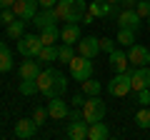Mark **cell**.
<instances>
[{
	"label": "cell",
	"mask_w": 150,
	"mask_h": 140,
	"mask_svg": "<svg viewBox=\"0 0 150 140\" xmlns=\"http://www.w3.org/2000/svg\"><path fill=\"white\" fill-rule=\"evenodd\" d=\"M35 80H38V88H40V93H43L45 98H58V95H63V93L68 90V80H65V75L58 68L40 70V75H38Z\"/></svg>",
	"instance_id": "6da1fadb"
},
{
	"label": "cell",
	"mask_w": 150,
	"mask_h": 140,
	"mask_svg": "<svg viewBox=\"0 0 150 140\" xmlns=\"http://www.w3.org/2000/svg\"><path fill=\"white\" fill-rule=\"evenodd\" d=\"M55 13H58L60 23H80L88 13V5L85 0H58Z\"/></svg>",
	"instance_id": "7a4b0ae2"
},
{
	"label": "cell",
	"mask_w": 150,
	"mask_h": 140,
	"mask_svg": "<svg viewBox=\"0 0 150 140\" xmlns=\"http://www.w3.org/2000/svg\"><path fill=\"white\" fill-rule=\"evenodd\" d=\"M105 113H108V105L100 95H90L83 105V118L88 123H98V120H105Z\"/></svg>",
	"instance_id": "3957f363"
},
{
	"label": "cell",
	"mask_w": 150,
	"mask_h": 140,
	"mask_svg": "<svg viewBox=\"0 0 150 140\" xmlns=\"http://www.w3.org/2000/svg\"><path fill=\"white\" fill-rule=\"evenodd\" d=\"M70 75H73V80H78V83L93 78V60L85 58V55H75V58L70 60Z\"/></svg>",
	"instance_id": "277c9868"
},
{
	"label": "cell",
	"mask_w": 150,
	"mask_h": 140,
	"mask_svg": "<svg viewBox=\"0 0 150 140\" xmlns=\"http://www.w3.org/2000/svg\"><path fill=\"white\" fill-rule=\"evenodd\" d=\"M108 93L115 95V98L130 95V93H133V85H130V70L128 73H115V78L108 83Z\"/></svg>",
	"instance_id": "5b68a950"
},
{
	"label": "cell",
	"mask_w": 150,
	"mask_h": 140,
	"mask_svg": "<svg viewBox=\"0 0 150 140\" xmlns=\"http://www.w3.org/2000/svg\"><path fill=\"white\" fill-rule=\"evenodd\" d=\"M40 48H43V40H40V35H23L20 40H18V53L23 55V58H38V53H40Z\"/></svg>",
	"instance_id": "8992f818"
},
{
	"label": "cell",
	"mask_w": 150,
	"mask_h": 140,
	"mask_svg": "<svg viewBox=\"0 0 150 140\" xmlns=\"http://www.w3.org/2000/svg\"><path fill=\"white\" fill-rule=\"evenodd\" d=\"M128 60H130V68H145L150 63V50L145 45H138L133 43L128 48Z\"/></svg>",
	"instance_id": "52a82bcc"
},
{
	"label": "cell",
	"mask_w": 150,
	"mask_h": 140,
	"mask_svg": "<svg viewBox=\"0 0 150 140\" xmlns=\"http://www.w3.org/2000/svg\"><path fill=\"white\" fill-rule=\"evenodd\" d=\"M130 85H133V93L150 88V65H145V68H133V70H130Z\"/></svg>",
	"instance_id": "ba28073f"
},
{
	"label": "cell",
	"mask_w": 150,
	"mask_h": 140,
	"mask_svg": "<svg viewBox=\"0 0 150 140\" xmlns=\"http://www.w3.org/2000/svg\"><path fill=\"white\" fill-rule=\"evenodd\" d=\"M118 28H130V30L138 33L140 28H143V18L138 15L135 8H125V10L118 15Z\"/></svg>",
	"instance_id": "9c48e42d"
},
{
	"label": "cell",
	"mask_w": 150,
	"mask_h": 140,
	"mask_svg": "<svg viewBox=\"0 0 150 140\" xmlns=\"http://www.w3.org/2000/svg\"><path fill=\"white\" fill-rule=\"evenodd\" d=\"M38 8H40V3H38V0H15L13 10H15V15H18V18H23V20L33 23V18H35Z\"/></svg>",
	"instance_id": "30bf717a"
},
{
	"label": "cell",
	"mask_w": 150,
	"mask_h": 140,
	"mask_svg": "<svg viewBox=\"0 0 150 140\" xmlns=\"http://www.w3.org/2000/svg\"><path fill=\"white\" fill-rule=\"evenodd\" d=\"M100 53V38H95V35H85V38L78 40V55H85V58H95V55Z\"/></svg>",
	"instance_id": "8fae6325"
},
{
	"label": "cell",
	"mask_w": 150,
	"mask_h": 140,
	"mask_svg": "<svg viewBox=\"0 0 150 140\" xmlns=\"http://www.w3.org/2000/svg\"><path fill=\"white\" fill-rule=\"evenodd\" d=\"M58 23H60V18H58V13H55V8H43V10H38L35 18H33V25H35L38 30H43V28H48V25H58Z\"/></svg>",
	"instance_id": "7c38bea8"
},
{
	"label": "cell",
	"mask_w": 150,
	"mask_h": 140,
	"mask_svg": "<svg viewBox=\"0 0 150 140\" xmlns=\"http://www.w3.org/2000/svg\"><path fill=\"white\" fill-rule=\"evenodd\" d=\"M48 113H50V118H53V120H65V118L70 115V105L63 100V95L50 98V103H48Z\"/></svg>",
	"instance_id": "4fadbf2b"
},
{
	"label": "cell",
	"mask_w": 150,
	"mask_h": 140,
	"mask_svg": "<svg viewBox=\"0 0 150 140\" xmlns=\"http://www.w3.org/2000/svg\"><path fill=\"white\" fill-rule=\"evenodd\" d=\"M83 38L80 33V23H65L63 28H60V40L68 45H78V40Z\"/></svg>",
	"instance_id": "5bb4252c"
},
{
	"label": "cell",
	"mask_w": 150,
	"mask_h": 140,
	"mask_svg": "<svg viewBox=\"0 0 150 140\" xmlns=\"http://www.w3.org/2000/svg\"><path fill=\"white\" fill-rule=\"evenodd\" d=\"M88 128H90V123H88L85 118L73 120V123H68V130H65V135H68L70 140H85V138H88Z\"/></svg>",
	"instance_id": "9a60e30c"
},
{
	"label": "cell",
	"mask_w": 150,
	"mask_h": 140,
	"mask_svg": "<svg viewBox=\"0 0 150 140\" xmlns=\"http://www.w3.org/2000/svg\"><path fill=\"white\" fill-rule=\"evenodd\" d=\"M35 133H38V125H35V120H33V118H23V120H18V123H15V138L30 140V138H35Z\"/></svg>",
	"instance_id": "2e32d148"
},
{
	"label": "cell",
	"mask_w": 150,
	"mask_h": 140,
	"mask_svg": "<svg viewBox=\"0 0 150 140\" xmlns=\"http://www.w3.org/2000/svg\"><path fill=\"white\" fill-rule=\"evenodd\" d=\"M108 58H110V68L115 70V73H128L130 68V60H128V53L125 50H112V53H108Z\"/></svg>",
	"instance_id": "e0dca14e"
},
{
	"label": "cell",
	"mask_w": 150,
	"mask_h": 140,
	"mask_svg": "<svg viewBox=\"0 0 150 140\" xmlns=\"http://www.w3.org/2000/svg\"><path fill=\"white\" fill-rule=\"evenodd\" d=\"M40 60L38 58H25V63H20V78H28V80H35L40 75Z\"/></svg>",
	"instance_id": "ac0fdd59"
},
{
	"label": "cell",
	"mask_w": 150,
	"mask_h": 140,
	"mask_svg": "<svg viewBox=\"0 0 150 140\" xmlns=\"http://www.w3.org/2000/svg\"><path fill=\"white\" fill-rule=\"evenodd\" d=\"M110 3L108 0H90L88 3V13H90L93 18H108L110 15Z\"/></svg>",
	"instance_id": "d6986e66"
},
{
	"label": "cell",
	"mask_w": 150,
	"mask_h": 140,
	"mask_svg": "<svg viewBox=\"0 0 150 140\" xmlns=\"http://www.w3.org/2000/svg\"><path fill=\"white\" fill-rule=\"evenodd\" d=\"M40 40H43V45H55L60 40V28L58 25H48L40 30Z\"/></svg>",
	"instance_id": "ffe728a7"
},
{
	"label": "cell",
	"mask_w": 150,
	"mask_h": 140,
	"mask_svg": "<svg viewBox=\"0 0 150 140\" xmlns=\"http://www.w3.org/2000/svg\"><path fill=\"white\" fill-rule=\"evenodd\" d=\"M105 138H108V125L103 123V120L90 123V128H88V140H105Z\"/></svg>",
	"instance_id": "44dd1931"
},
{
	"label": "cell",
	"mask_w": 150,
	"mask_h": 140,
	"mask_svg": "<svg viewBox=\"0 0 150 140\" xmlns=\"http://www.w3.org/2000/svg\"><path fill=\"white\" fill-rule=\"evenodd\" d=\"M25 23H28V20H23V18H15V20H13L10 25L5 28L8 38H10V40H20V38H23V30H25Z\"/></svg>",
	"instance_id": "7402d4cb"
},
{
	"label": "cell",
	"mask_w": 150,
	"mask_h": 140,
	"mask_svg": "<svg viewBox=\"0 0 150 140\" xmlns=\"http://www.w3.org/2000/svg\"><path fill=\"white\" fill-rule=\"evenodd\" d=\"M8 70H13V55L8 50V45L0 40V73H8Z\"/></svg>",
	"instance_id": "603a6c76"
},
{
	"label": "cell",
	"mask_w": 150,
	"mask_h": 140,
	"mask_svg": "<svg viewBox=\"0 0 150 140\" xmlns=\"http://www.w3.org/2000/svg\"><path fill=\"white\" fill-rule=\"evenodd\" d=\"M38 60L40 63H55L58 60V45H43L38 53Z\"/></svg>",
	"instance_id": "cb8c5ba5"
},
{
	"label": "cell",
	"mask_w": 150,
	"mask_h": 140,
	"mask_svg": "<svg viewBox=\"0 0 150 140\" xmlns=\"http://www.w3.org/2000/svg\"><path fill=\"white\" fill-rule=\"evenodd\" d=\"M80 88H83V93H85L88 98H90V95H100V93H103V83L93 80V78L83 80V83H80Z\"/></svg>",
	"instance_id": "d4e9b609"
},
{
	"label": "cell",
	"mask_w": 150,
	"mask_h": 140,
	"mask_svg": "<svg viewBox=\"0 0 150 140\" xmlns=\"http://www.w3.org/2000/svg\"><path fill=\"white\" fill-rule=\"evenodd\" d=\"M115 43H120L123 48H130V45L135 43V30H130V28H120L118 30V40Z\"/></svg>",
	"instance_id": "484cf974"
},
{
	"label": "cell",
	"mask_w": 150,
	"mask_h": 140,
	"mask_svg": "<svg viewBox=\"0 0 150 140\" xmlns=\"http://www.w3.org/2000/svg\"><path fill=\"white\" fill-rule=\"evenodd\" d=\"M135 123H138V128H150V105H143V108L138 110Z\"/></svg>",
	"instance_id": "4316f807"
},
{
	"label": "cell",
	"mask_w": 150,
	"mask_h": 140,
	"mask_svg": "<svg viewBox=\"0 0 150 140\" xmlns=\"http://www.w3.org/2000/svg\"><path fill=\"white\" fill-rule=\"evenodd\" d=\"M73 58H75V50H73V45L63 43V45L58 48V60H60V63H68V65H70V60H73Z\"/></svg>",
	"instance_id": "83f0119b"
},
{
	"label": "cell",
	"mask_w": 150,
	"mask_h": 140,
	"mask_svg": "<svg viewBox=\"0 0 150 140\" xmlns=\"http://www.w3.org/2000/svg\"><path fill=\"white\" fill-rule=\"evenodd\" d=\"M18 90H20L23 95H35V93H40V88H38V80H28V78H23V83H20Z\"/></svg>",
	"instance_id": "f1b7e54d"
},
{
	"label": "cell",
	"mask_w": 150,
	"mask_h": 140,
	"mask_svg": "<svg viewBox=\"0 0 150 140\" xmlns=\"http://www.w3.org/2000/svg\"><path fill=\"white\" fill-rule=\"evenodd\" d=\"M50 118V113H48V108H43V105H38L35 110H33V120H35V125L40 128V125H45V120Z\"/></svg>",
	"instance_id": "f546056e"
},
{
	"label": "cell",
	"mask_w": 150,
	"mask_h": 140,
	"mask_svg": "<svg viewBox=\"0 0 150 140\" xmlns=\"http://www.w3.org/2000/svg\"><path fill=\"white\" fill-rule=\"evenodd\" d=\"M135 10H138L140 18H145V20H148V18H150V0H138Z\"/></svg>",
	"instance_id": "4dcf8cb0"
},
{
	"label": "cell",
	"mask_w": 150,
	"mask_h": 140,
	"mask_svg": "<svg viewBox=\"0 0 150 140\" xmlns=\"http://www.w3.org/2000/svg\"><path fill=\"white\" fill-rule=\"evenodd\" d=\"M15 18H18V15H15V10H13V8H0V20L5 23V25H10Z\"/></svg>",
	"instance_id": "1f68e13d"
},
{
	"label": "cell",
	"mask_w": 150,
	"mask_h": 140,
	"mask_svg": "<svg viewBox=\"0 0 150 140\" xmlns=\"http://www.w3.org/2000/svg\"><path fill=\"white\" fill-rule=\"evenodd\" d=\"M135 98H138L140 105H150V88H145V90H138V93H135Z\"/></svg>",
	"instance_id": "d6a6232c"
},
{
	"label": "cell",
	"mask_w": 150,
	"mask_h": 140,
	"mask_svg": "<svg viewBox=\"0 0 150 140\" xmlns=\"http://www.w3.org/2000/svg\"><path fill=\"white\" fill-rule=\"evenodd\" d=\"M85 100H88L85 93H78V95H73V100H70V103H73L75 108H83V105H85Z\"/></svg>",
	"instance_id": "836d02e7"
},
{
	"label": "cell",
	"mask_w": 150,
	"mask_h": 140,
	"mask_svg": "<svg viewBox=\"0 0 150 140\" xmlns=\"http://www.w3.org/2000/svg\"><path fill=\"white\" fill-rule=\"evenodd\" d=\"M100 50H105V53H112V50H115V43H112L110 38H103V40H100Z\"/></svg>",
	"instance_id": "e575fe53"
},
{
	"label": "cell",
	"mask_w": 150,
	"mask_h": 140,
	"mask_svg": "<svg viewBox=\"0 0 150 140\" xmlns=\"http://www.w3.org/2000/svg\"><path fill=\"white\" fill-rule=\"evenodd\" d=\"M68 118H70V120H80V118H83V108H80V110H78V108H75V110H70V115H68Z\"/></svg>",
	"instance_id": "d590c367"
},
{
	"label": "cell",
	"mask_w": 150,
	"mask_h": 140,
	"mask_svg": "<svg viewBox=\"0 0 150 140\" xmlns=\"http://www.w3.org/2000/svg\"><path fill=\"white\" fill-rule=\"evenodd\" d=\"M40 3V8H55L58 5V0H38Z\"/></svg>",
	"instance_id": "8d00e7d4"
},
{
	"label": "cell",
	"mask_w": 150,
	"mask_h": 140,
	"mask_svg": "<svg viewBox=\"0 0 150 140\" xmlns=\"http://www.w3.org/2000/svg\"><path fill=\"white\" fill-rule=\"evenodd\" d=\"M120 5H123V8H135V5H138V0H123Z\"/></svg>",
	"instance_id": "74e56055"
},
{
	"label": "cell",
	"mask_w": 150,
	"mask_h": 140,
	"mask_svg": "<svg viewBox=\"0 0 150 140\" xmlns=\"http://www.w3.org/2000/svg\"><path fill=\"white\" fill-rule=\"evenodd\" d=\"M15 5V0H0V8H13Z\"/></svg>",
	"instance_id": "f35d334b"
},
{
	"label": "cell",
	"mask_w": 150,
	"mask_h": 140,
	"mask_svg": "<svg viewBox=\"0 0 150 140\" xmlns=\"http://www.w3.org/2000/svg\"><path fill=\"white\" fill-rule=\"evenodd\" d=\"M80 23H85V25H90V23H93V15H90V13H85V18H83Z\"/></svg>",
	"instance_id": "ab89813d"
},
{
	"label": "cell",
	"mask_w": 150,
	"mask_h": 140,
	"mask_svg": "<svg viewBox=\"0 0 150 140\" xmlns=\"http://www.w3.org/2000/svg\"><path fill=\"white\" fill-rule=\"evenodd\" d=\"M108 3H115V5H120V3H123V0H108Z\"/></svg>",
	"instance_id": "60d3db41"
},
{
	"label": "cell",
	"mask_w": 150,
	"mask_h": 140,
	"mask_svg": "<svg viewBox=\"0 0 150 140\" xmlns=\"http://www.w3.org/2000/svg\"><path fill=\"white\" fill-rule=\"evenodd\" d=\"M148 30H150V18H148Z\"/></svg>",
	"instance_id": "b9f144b4"
},
{
	"label": "cell",
	"mask_w": 150,
	"mask_h": 140,
	"mask_svg": "<svg viewBox=\"0 0 150 140\" xmlns=\"http://www.w3.org/2000/svg\"><path fill=\"white\" fill-rule=\"evenodd\" d=\"M0 23H3V20H0Z\"/></svg>",
	"instance_id": "7bdbcfd3"
}]
</instances>
